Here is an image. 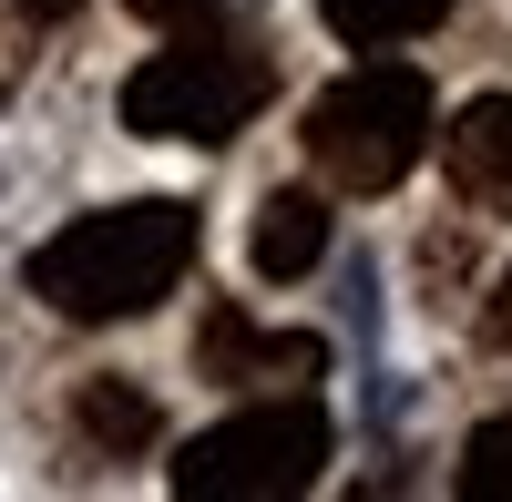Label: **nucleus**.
I'll list each match as a JSON object with an SVG mask.
<instances>
[{"label":"nucleus","mask_w":512,"mask_h":502,"mask_svg":"<svg viewBox=\"0 0 512 502\" xmlns=\"http://www.w3.org/2000/svg\"><path fill=\"white\" fill-rule=\"evenodd\" d=\"M195 267V205L185 195H134L103 216H72L62 236L31 246V298L52 318H144L154 298H175V277Z\"/></svg>","instance_id":"1"},{"label":"nucleus","mask_w":512,"mask_h":502,"mask_svg":"<svg viewBox=\"0 0 512 502\" xmlns=\"http://www.w3.org/2000/svg\"><path fill=\"white\" fill-rule=\"evenodd\" d=\"M297 144H308V164L338 195H390L431 154V82L410 62H359L308 103V134Z\"/></svg>","instance_id":"2"},{"label":"nucleus","mask_w":512,"mask_h":502,"mask_svg":"<svg viewBox=\"0 0 512 502\" xmlns=\"http://www.w3.org/2000/svg\"><path fill=\"white\" fill-rule=\"evenodd\" d=\"M277 93V62L236 31H195L175 52H154L134 82H123V134L144 144H226L256 123V103Z\"/></svg>","instance_id":"3"},{"label":"nucleus","mask_w":512,"mask_h":502,"mask_svg":"<svg viewBox=\"0 0 512 502\" xmlns=\"http://www.w3.org/2000/svg\"><path fill=\"white\" fill-rule=\"evenodd\" d=\"M328 410L318 400H246L236 421L195 431L175 451V492L185 502H297L318 472H328Z\"/></svg>","instance_id":"4"},{"label":"nucleus","mask_w":512,"mask_h":502,"mask_svg":"<svg viewBox=\"0 0 512 502\" xmlns=\"http://www.w3.org/2000/svg\"><path fill=\"white\" fill-rule=\"evenodd\" d=\"M318 369H328V339H308V328H256L246 308H205L195 328V380L246 390V380H318Z\"/></svg>","instance_id":"5"},{"label":"nucleus","mask_w":512,"mask_h":502,"mask_svg":"<svg viewBox=\"0 0 512 502\" xmlns=\"http://www.w3.org/2000/svg\"><path fill=\"white\" fill-rule=\"evenodd\" d=\"M441 134V175L461 205H482V216H512V93H482L461 103L451 123H431Z\"/></svg>","instance_id":"6"},{"label":"nucleus","mask_w":512,"mask_h":502,"mask_svg":"<svg viewBox=\"0 0 512 502\" xmlns=\"http://www.w3.org/2000/svg\"><path fill=\"white\" fill-rule=\"evenodd\" d=\"M256 277H308L318 257H328V205L308 195V185H287V195H267L256 205Z\"/></svg>","instance_id":"7"},{"label":"nucleus","mask_w":512,"mask_h":502,"mask_svg":"<svg viewBox=\"0 0 512 502\" xmlns=\"http://www.w3.org/2000/svg\"><path fill=\"white\" fill-rule=\"evenodd\" d=\"M461 0H318V21L349 41V52H390V41H420L431 21H451Z\"/></svg>","instance_id":"8"},{"label":"nucleus","mask_w":512,"mask_h":502,"mask_svg":"<svg viewBox=\"0 0 512 502\" xmlns=\"http://www.w3.org/2000/svg\"><path fill=\"white\" fill-rule=\"evenodd\" d=\"M461 502H512V410L461 441Z\"/></svg>","instance_id":"9"},{"label":"nucleus","mask_w":512,"mask_h":502,"mask_svg":"<svg viewBox=\"0 0 512 502\" xmlns=\"http://www.w3.org/2000/svg\"><path fill=\"white\" fill-rule=\"evenodd\" d=\"M82 431H93V441H113V451H144V441H154V410H144L134 390L93 380V390H82Z\"/></svg>","instance_id":"10"},{"label":"nucleus","mask_w":512,"mask_h":502,"mask_svg":"<svg viewBox=\"0 0 512 502\" xmlns=\"http://www.w3.org/2000/svg\"><path fill=\"white\" fill-rule=\"evenodd\" d=\"M482 349H492V359H512V267L492 277V298H482Z\"/></svg>","instance_id":"11"},{"label":"nucleus","mask_w":512,"mask_h":502,"mask_svg":"<svg viewBox=\"0 0 512 502\" xmlns=\"http://www.w3.org/2000/svg\"><path fill=\"white\" fill-rule=\"evenodd\" d=\"M123 11H134V21H164V31H185V21L216 11V0H123Z\"/></svg>","instance_id":"12"}]
</instances>
